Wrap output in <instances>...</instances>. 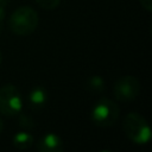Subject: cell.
<instances>
[{
  "label": "cell",
  "mask_w": 152,
  "mask_h": 152,
  "mask_svg": "<svg viewBox=\"0 0 152 152\" xmlns=\"http://www.w3.org/2000/svg\"><path fill=\"white\" fill-rule=\"evenodd\" d=\"M120 110L114 101L107 97L100 99L91 110V119L100 127H109L114 125L119 118Z\"/></svg>",
  "instance_id": "3957f363"
},
{
  "label": "cell",
  "mask_w": 152,
  "mask_h": 152,
  "mask_svg": "<svg viewBox=\"0 0 152 152\" xmlns=\"http://www.w3.org/2000/svg\"><path fill=\"white\" fill-rule=\"evenodd\" d=\"M0 33H1V23H0Z\"/></svg>",
  "instance_id": "e0dca14e"
},
{
  "label": "cell",
  "mask_w": 152,
  "mask_h": 152,
  "mask_svg": "<svg viewBox=\"0 0 152 152\" xmlns=\"http://www.w3.org/2000/svg\"><path fill=\"white\" fill-rule=\"evenodd\" d=\"M1 59H2V56H1V51H0V64H1Z\"/></svg>",
  "instance_id": "2e32d148"
},
{
  "label": "cell",
  "mask_w": 152,
  "mask_h": 152,
  "mask_svg": "<svg viewBox=\"0 0 152 152\" xmlns=\"http://www.w3.org/2000/svg\"><path fill=\"white\" fill-rule=\"evenodd\" d=\"M140 4L144 7V10H146L147 12H151V10H152V0H140Z\"/></svg>",
  "instance_id": "7c38bea8"
},
{
  "label": "cell",
  "mask_w": 152,
  "mask_h": 152,
  "mask_svg": "<svg viewBox=\"0 0 152 152\" xmlns=\"http://www.w3.org/2000/svg\"><path fill=\"white\" fill-rule=\"evenodd\" d=\"M8 2H10V0H0V5H2V6L7 5Z\"/></svg>",
  "instance_id": "5bb4252c"
},
{
  "label": "cell",
  "mask_w": 152,
  "mask_h": 152,
  "mask_svg": "<svg viewBox=\"0 0 152 152\" xmlns=\"http://www.w3.org/2000/svg\"><path fill=\"white\" fill-rule=\"evenodd\" d=\"M20 114V113H19ZM19 124L20 126L23 127H26V128H32L34 126V122L32 120V118H30L28 115L26 114H20L19 115Z\"/></svg>",
  "instance_id": "8fae6325"
},
{
  "label": "cell",
  "mask_w": 152,
  "mask_h": 152,
  "mask_svg": "<svg viewBox=\"0 0 152 152\" xmlns=\"http://www.w3.org/2000/svg\"><path fill=\"white\" fill-rule=\"evenodd\" d=\"M13 146L19 150H27L33 144V137L27 132H18L12 139Z\"/></svg>",
  "instance_id": "ba28073f"
},
{
  "label": "cell",
  "mask_w": 152,
  "mask_h": 152,
  "mask_svg": "<svg viewBox=\"0 0 152 152\" xmlns=\"http://www.w3.org/2000/svg\"><path fill=\"white\" fill-rule=\"evenodd\" d=\"M87 88L90 90V91H94V93H101L103 89H104V81L101 76H91L88 81H87Z\"/></svg>",
  "instance_id": "9c48e42d"
},
{
  "label": "cell",
  "mask_w": 152,
  "mask_h": 152,
  "mask_svg": "<svg viewBox=\"0 0 152 152\" xmlns=\"http://www.w3.org/2000/svg\"><path fill=\"white\" fill-rule=\"evenodd\" d=\"M23 101L19 90L13 84H5L0 88V113L4 115H18L21 112Z\"/></svg>",
  "instance_id": "277c9868"
},
{
  "label": "cell",
  "mask_w": 152,
  "mask_h": 152,
  "mask_svg": "<svg viewBox=\"0 0 152 152\" xmlns=\"http://www.w3.org/2000/svg\"><path fill=\"white\" fill-rule=\"evenodd\" d=\"M38 13L30 6L18 7L10 17V28L18 36H28L38 26Z\"/></svg>",
  "instance_id": "6da1fadb"
},
{
  "label": "cell",
  "mask_w": 152,
  "mask_h": 152,
  "mask_svg": "<svg viewBox=\"0 0 152 152\" xmlns=\"http://www.w3.org/2000/svg\"><path fill=\"white\" fill-rule=\"evenodd\" d=\"M124 131L129 140L135 144H147L151 140V128L139 113H128L124 119Z\"/></svg>",
  "instance_id": "7a4b0ae2"
},
{
  "label": "cell",
  "mask_w": 152,
  "mask_h": 152,
  "mask_svg": "<svg viewBox=\"0 0 152 152\" xmlns=\"http://www.w3.org/2000/svg\"><path fill=\"white\" fill-rule=\"evenodd\" d=\"M5 14H6V12H5V6L0 5V23L5 19Z\"/></svg>",
  "instance_id": "4fadbf2b"
},
{
  "label": "cell",
  "mask_w": 152,
  "mask_h": 152,
  "mask_svg": "<svg viewBox=\"0 0 152 152\" xmlns=\"http://www.w3.org/2000/svg\"><path fill=\"white\" fill-rule=\"evenodd\" d=\"M37 150L40 152H62L64 150V145L58 135L46 133L37 142Z\"/></svg>",
  "instance_id": "8992f818"
},
{
  "label": "cell",
  "mask_w": 152,
  "mask_h": 152,
  "mask_svg": "<svg viewBox=\"0 0 152 152\" xmlns=\"http://www.w3.org/2000/svg\"><path fill=\"white\" fill-rule=\"evenodd\" d=\"M2 127H4V125H2V121H1V119H0V133H1V131H2Z\"/></svg>",
  "instance_id": "9a60e30c"
},
{
  "label": "cell",
  "mask_w": 152,
  "mask_h": 152,
  "mask_svg": "<svg viewBox=\"0 0 152 152\" xmlns=\"http://www.w3.org/2000/svg\"><path fill=\"white\" fill-rule=\"evenodd\" d=\"M27 101H28V106L30 108H32L33 110H39L42 109L45 103L48 102V93L46 90L40 87V86H37V87H33L30 93H28V96H27Z\"/></svg>",
  "instance_id": "52a82bcc"
},
{
  "label": "cell",
  "mask_w": 152,
  "mask_h": 152,
  "mask_svg": "<svg viewBox=\"0 0 152 152\" xmlns=\"http://www.w3.org/2000/svg\"><path fill=\"white\" fill-rule=\"evenodd\" d=\"M36 1L44 10H53L59 5L61 0H36Z\"/></svg>",
  "instance_id": "30bf717a"
},
{
  "label": "cell",
  "mask_w": 152,
  "mask_h": 152,
  "mask_svg": "<svg viewBox=\"0 0 152 152\" xmlns=\"http://www.w3.org/2000/svg\"><path fill=\"white\" fill-rule=\"evenodd\" d=\"M113 93L119 101H131L135 99L140 93V82L137 77L126 75L120 77L113 87Z\"/></svg>",
  "instance_id": "5b68a950"
}]
</instances>
